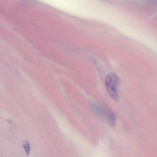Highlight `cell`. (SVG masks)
I'll return each instance as SVG.
<instances>
[{
  "instance_id": "6da1fadb",
  "label": "cell",
  "mask_w": 157,
  "mask_h": 157,
  "mask_svg": "<svg viewBox=\"0 0 157 157\" xmlns=\"http://www.w3.org/2000/svg\"><path fill=\"white\" fill-rule=\"evenodd\" d=\"M120 83V79L118 76L113 73L108 74L105 79L107 91L112 98L116 101L119 99L118 87Z\"/></svg>"
},
{
  "instance_id": "3957f363",
  "label": "cell",
  "mask_w": 157,
  "mask_h": 157,
  "mask_svg": "<svg viewBox=\"0 0 157 157\" xmlns=\"http://www.w3.org/2000/svg\"><path fill=\"white\" fill-rule=\"evenodd\" d=\"M23 146L27 155H29L30 151V146L29 143L27 141H25L23 143Z\"/></svg>"
},
{
  "instance_id": "277c9868",
  "label": "cell",
  "mask_w": 157,
  "mask_h": 157,
  "mask_svg": "<svg viewBox=\"0 0 157 157\" xmlns=\"http://www.w3.org/2000/svg\"><path fill=\"white\" fill-rule=\"evenodd\" d=\"M94 107L97 113L101 117H103L104 111L100 107L96 105H94Z\"/></svg>"
},
{
  "instance_id": "7a4b0ae2",
  "label": "cell",
  "mask_w": 157,
  "mask_h": 157,
  "mask_svg": "<svg viewBox=\"0 0 157 157\" xmlns=\"http://www.w3.org/2000/svg\"><path fill=\"white\" fill-rule=\"evenodd\" d=\"M104 116L106 117L110 125H114L116 122V117L113 111L108 109L104 111L103 117Z\"/></svg>"
}]
</instances>
